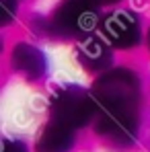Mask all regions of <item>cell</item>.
<instances>
[{"instance_id": "1", "label": "cell", "mask_w": 150, "mask_h": 152, "mask_svg": "<svg viewBox=\"0 0 150 152\" xmlns=\"http://www.w3.org/2000/svg\"><path fill=\"white\" fill-rule=\"evenodd\" d=\"M91 93L97 101V111L138 113L140 76L132 68H109L93 82Z\"/></svg>"}, {"instance_id": "12", "label": "cell", "mask_w": 150, "mask_h": 152, "mask_svg": "<svg viewBox=\"0 0 150 152\" xmlns=\"http://www.w3.org/2000/svg\"><path fill=\"white\" fill-rule=\"evenodd\" d=\"M146 43H148V50H150V29H148V37H146Z\"/></svg>"}, {"instance_id": "9", "label": "cell", "mask_w": 150, "mask_h": 152, "mask_svg": "<svg viewBox=\"0 0 150 152\" xmlns=\"http://www.w3.org/2000/svg\"><path fill=\"white\" fill-rule=\"evenodd\" d=\"M2 2V25H8L19 8V0H0Z\"/></svg>"}, {"instance_id": "8", "label": "cell", "mask_w": 150, "mask_h": 152, "mask_svg": "<svg viewBox=\"0 0 150 152\" xmlns=\"http://www.w3.org/2000/svg\"><path fill=\"white\" fill-rule=\"evenodd\" d=\"M74 132L76 129L58 119H50L37 136L35 152H70L76 142Z\"/></svg>"}, {"instance_id": "10", "label": "cell", "mask_w": 150, "mask_h": 152, "mask_svg": "<svg viewBox=\"0 0 150 152\" xmlns=\"http://www.w3.org/2000/svg\"><path fill=\"white\" fill-rule=\"evenodd\" d=\"M2 152H29V148L25 146V142H21V140H4Z\"/></svg>"}, {"instance_id": "5", "label": "cell", "mask_w": 150, "mask_h": 152, "mask_svg": "<svg viewBox=\"0 0 150 152\" xmlns=\"http://www.w3.org/2000/svg\"><path fill=\"white\" fill-rule=\"evenodd\" d=\"M140 113H121V111H97L95 132L109 142L132 144L138 136Z\"/></svg>"}, {"instance_id": "3", "label": "cell", "mask_w": 150, "mask_h": 152, "mask_svg": "<svg viewBox=\"0 0 150 152\" xmlns=\"http://www.w3.org/2000/svg\"><path fill=\"white\" fill-rule=\"evenodd\" d=\"M99 23V4L95 0H62L53 12L51 27L64 37H86Z\"/></svg>"}, {"instance_id": "7", "label": "cell", "mask_w": 150, "mask_h": 152, "mask_svg": "<svg viewBox=\"0 0 150 152\" xmlns=\"http://www.w3.org/2000/svg\"><path fill=\"white\" fill-rule=\"evenodd\" d=\"M12 70L25 74L29 80H41L48 72V58L37 45L29 41H19L10 51Z\"/></svg>"}, {"instance_id": "2", "label": "cell", "mask_w": 150, "mask_h": 152, "mask_svg": "<svg viewBox=\"0 0 150 152\" xmlns=\"http://www.w3.org/2000/svg\"><path fill=\"white\" fill-rule=\"evenodd\" d=\"M51 119H58L72 129L84 127L97 115V101L93 93L80 84H62L53 91L50 101Z\"/></svg>"}, {"instance_id": "6", "label": "cell", "mask_w": 150, "mask_h": 152, "mask_svg": "<svg viewBox=\"0 0 150 152\" xmlns=\"http://www.w3.org/2000/svg\"><path fill=\"white\" fill-rule=\"evenodd\" d=\"M76 56H78V62L91 70V72H107L111 68V62H113V51L111 45L105 37L101 35H86L78 41L76 45Z\"/></svg>"}, {"instance_id": "11", "label": "cell", "mask_w": 150, "mask_h": 152, "mask_svg": "<svg viewBox=\"0 0 150 152\" xmlns=\"http://www.w3.org/2000/svg\"><path fill=\"white\" fill-rule=\"evenodd\" d=\"M99 6H105V4H115V2H119V0H95Z\"/></svg>"}, {"instance_id": "4", "label": "cell", "mask_w": 150, "mask_h": 152, "mask_svg": "<svg viewBox=\"0 0 150 152\" xmlns=\"http://www.w3.org/2000/svg\"><path fill=\"white\" fill-rule=\"evenodd\" d=\"M101 35L115 50H132L142 41L140 19L134 10H113L101 19Z\"/></svg>"}]
</instances>
